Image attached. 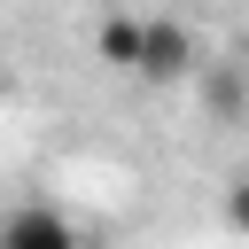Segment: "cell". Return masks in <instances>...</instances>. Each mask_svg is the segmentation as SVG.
I'll use <instances>...</instances> for the list:
<instances>
[{
	"label": "cell",
	"mask_w": 249,
	"mask_h": 249,
	"mask_svg": "<svg viewBox=\"0 0 249 249\" xmlns=\"http://www.w3.org/2000/svg\"><path fill=\"white\" fill-rule=\"evenodd\" d=\"M226 226H233V233H249V171L226 187Z\"/></svg>",
	"instance_id": "5"
},
{
	"label": "cell",
	"mask_w": 249,
	"mask_h": 249,
	"mask_svg": "<svg viewBox=\"0 0 249 249\" xmlns=\"http://www.w3.org/2000/svg\"><path fill=\"white\" fill-rule=\"evenodd\" d=\"M202 70V39L179 23V16H148V54H140V78L148 86H179Z\"/></svg>",
	"instance_id": "1"
},
{
	"label": "cell",
	"mask_w": 249,
	"mask_h": 249,
	"mask_svg": "<svg viewBox=\"0 0 249 249\" xmlns=\"http://www.w3.org/2000/svg\"><path fill=\"white\" fill-rule=\"evenodd\" d=\"M241 70H249V23H241Z\"/></svg>",
	"instance_id": "6"
},
{
	"label": "cell",
	"mask_w": 249,
	"mask_h": 249,
	"mask_svg": "<svg viewBox=\"0 0 249 249\" xmlns=\"http://www.w3.org/2000/svg\"><path fill=\"white\" fill-rule=\"evenodd\" d=\"M93 54L117 62V70H140V54H148V16H101V23H93Z\"/></svg>",
	"instance_id": "3"
},
{
	"label": "cell",
	"mask_w": 249,
	"mask_h": 249,
	"mask_svg": "<svg viewBox=\"0 0 249 249\" xmlns=\"http://www.w3.org/2000/svg\"><path fill=\"white\" fill-rule=\"evenodd\" d=\"M195 78H202V101H210L218 117H233V109H241V93H249V70H241V62H202Z\"/></svg>",
	"instance_id": "4"
},
{
	"label": "cell",
	"mask_w": 249,
	"mask_h": 249,
	"mask_svg": "<svg viewBox=\"0 0 249 249\" xmlns=\"http://www.w3.org/2000/svg\"><path fill=\"white\" fill-rule=\"evenodd\" d=\"M0 249H78V226L54 202H16L0 218Z\"/></svg>",
	"instance_id": "2"
}]
</instances>
